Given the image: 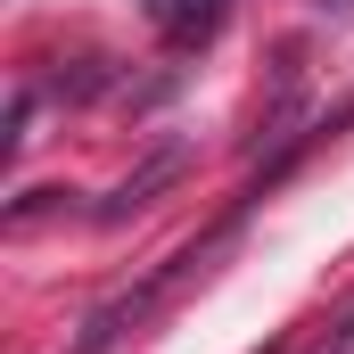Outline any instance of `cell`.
Wrapping results in <instances>:
<instances>
[{"mask_svg": "<svg viewBox=\"0 0 354 354\" xmlns=\"http://www.w3.org/2000/svg\"><path fill=\"white\" fill-rule=\"evenodd\" d=\"M346 8H354V0H322V17H346Z\"/></svg>", "mask_w": 354, "mask_h": 354, "instance_id": "obj_5", "label": "cell"}, {"mask_svg": "<svg viewBox=\"0 0 354 354\" xmlns=\"http://www.w3.org/2000/svg\"><path fill=\"white\" fill-rule=\"evenodd\" d=\"M223 17H231V0H149V25H157L174 50H206V41L223 33Z\"/></svg>", "mask_w": 354, "mask_h": 354, "instance_id": "obj_1", "label": "cell"}, {"mask_svg": "<svg viewBox=\"0 0 354 354\" xmlns=\"http://www.w3.org/2000/svg\"><path fill=\"white\" fill-rule=\"evenodd\" d=\"M181 174V157H149V165H140V174L124 181V189H115V198H107V206H99V223H124V214H132V206H149V189H165V181Z\"/></svg>", "mask_w": 354, "mask_h": 354, "instance_id": "obj_2", "label": "cell"}, {"mask_svg": "<svg viewBox=\"0 0 354 354\" xmlns=\"http://www.w3.org/2000/svg\"><path fill=\"white\" fill-rule=\"evenodd\" d=\"M25 124H33V91H17V99H8V132H0V157H17V149H25Z\"/></svg>", "mask_w": 354, "mask_h": 354, "instance_id": "obj_3", "label": "cell"}, {"mask_svg": "<svg viewBox=\"0 0 354 354\" xmlns=\"http://www.w3.org/2000/svg\"><path fill=\"white\" fill-rule=\"evenodd\" d=\"M338 354H354V313H346V322H338Z\"/></svg>", "mask_w": 354, "mask_h": 354, "instance_id": "obj_4", "label": "cell"}]
</instances>
